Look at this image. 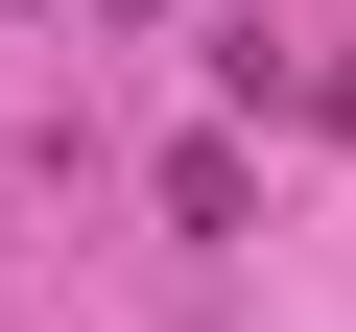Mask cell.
I'll use <instances>...</instances> for the list:
<instances>
[{
    "label": "cell",
    "mask_w": 356,
    "mask_h": 332,
    "mask_svg": "<svg viewBox=\"0 0 356 332\" xmlns=\"http://www.w3.org/2000/svg\"><path fill=\"white\" fill-rule=\"evenodd\" d=\"M332 119H356V48H332Z\"/></svg>",
    "instance_id": "6da1fadb"
}]
</instances>
